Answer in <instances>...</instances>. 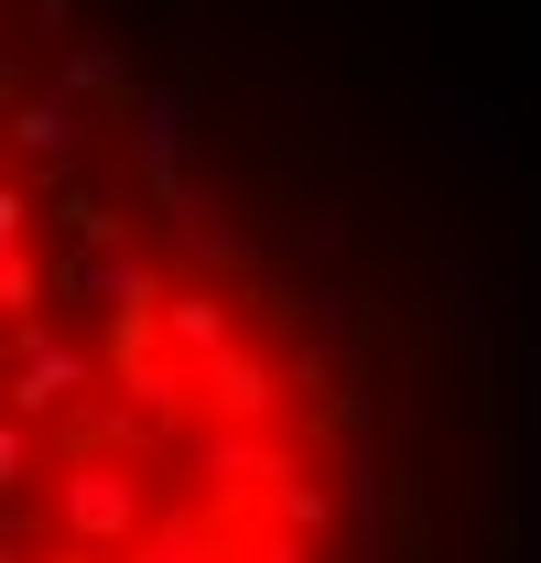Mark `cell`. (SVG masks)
I'll list each match as a JSON object with an SVG mask.
<instances>
[{
	"label": "cell",
	"mask_w": 541,
	"mask_h": 563,
	"mask_svg": "<svg viewBox=\"0 0 541 563\" xmlns=\"http://www.w3.org/2000/svg\"><path fill=\"white\" fill-rule=\"evenodd\" d=\"M336 401L228 239L11 152V563H325Z\"/></svg>",
	"instance_id": "1"
}]
</instances>
